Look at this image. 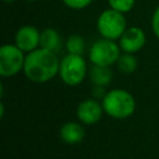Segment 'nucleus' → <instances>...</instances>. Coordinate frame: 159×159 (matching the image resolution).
<instances>
[{
    "label": "nucleus",
    "instance_id": "obj_14",
    "mask_svg": "<svg viewBox=\"0 0 159 159\" xmlns=\"http://www.w3.org/2000/svg\"><path fill=\"white\" fill-rule=\"evenodd\" d=\"M84 40L82 36L80 35H72L67 39L66 41V48L68 51V53H75V55H82L84 52Z\"/></svg>",
    "mask_w": 159,
    "mask_h": 159
},
{
    "label": "nucleus",
    "instance_id": "obj_3",
    "mask_svg": "<svg viewBox=\"0 0 159 159\" xmlns=\"http://www.w3.org/2000/svg\"><path fill=\"white\" fill-rule=\"evenodd\" d=\"M97 30L104 39H120L123 32L127 30V21L123 12H119L114 9H107L102 11L97 19Z\"/></svg>",
    "mask_w": 159,
    "mask_h": 159
},
{
    "label": "nucleus",
    "instance_id": "obj_10",
    "mask_svg": "<svg viewBox=\"0 0 159 159\" xmlns=\"http://www.w3.org/2000/svg\"><path fill=\"white\" fill-rule=\"evenodd\" d=\"M60 137L67 144H77L83 140L84 129L76 122H68L61 127Z\"/></svg>",
    "mask_w": 159,
    "mask_h": 159
},
{
    "label": "nucleus",
    "instance_id": "obj_1",
    "mask_svg": "<svg viewBox=\"0 0 159 159\" xmlns=\"http://www.w3.org/2000/svg\"><path fill=\"white\" fill-rule=\"evenodd\" d=\"M60 71V61L56 52L46 48H36L25 57L24 73L36 83H45L52 80Z\"/></svg>",
    "mask_w": 159,
    "mask_h": 159
},
{
    "label": "nucleus",
    "instance_id": "obj_18",
    "mask_svg": "<svg viewBox=\"0 0 159 159\" xmlns=\"http://www.w3.org/2000/svg\"><path fill=\"white\" fill-rule=\"evenodd\" d=\"M93 96L94 98H102L106 96V92H104V87L103 86H94L93 88Z\"/></svg>",
    "mask_w": 159,
    "mask_h": 159
},
{
    "label": "nucleus",
    "instance_id": "obj_2",
    "mask_svg": "<svg viewBox=\"0 0 159 159\" xmlns=\"http://www.w3.org/2000/svg\"><path fill=\"white\" fill-rule=\"evenodd\" d=\"M103 111L112 118L124 119L130 117L135 111L134 97L124 89H112L102 99Z\"/></svg>",
    "mask_w": 159,
    "mask_h": 159
},
{
    "label": "nucleus",
    "instance_id": "obj_13",
    "mask_svg": "<svg viewBox=\"0 0 159 159\" xmlns=\"http://www.w3.org/2000/svg\"><path fill=\"white\" fill-rule=\"evenodd\" d=\"M117 65H118V68L120 70V72L123 73H133L135 70H137V66H138V62H137V58L133 56V53H124V55H120L118 61H117Z\"/></svg>",
    "mask_w": 159,
    "mask_h": 159
},
{
    "label": "nucleus",
    "instance_id": "obj_5",
    "mask_svg": "<svg viewBox=\"0 0 159 159\" xmlns=\"http://www.w3.org/2000/svg\"><path fill=\"white\" fill-rule=\"evenodd\" d=\"M24 51L16 45H2L0 47V75L2 77H11L24 70L25 63Z\"/></svg>",
    "mask_w": 159,
    "mask_h": 159
},
{
    "label": "nucleus",
    "instance_id": "obj_11",
    "mask_svg": "<svg viewBox=\"0 0 159 159\" xmlns=\"http://www.w3.org/2000/svg\"><path fill=\"white\" fill-rule=\"evenodd\" d=\"M40 47L57 52L61 48V37L55 29H45L40 35Z\"/></svg>",
    "mask_w": 159,
    "mask_h": 159
},
{
    "label": "nucleus",
    "instance_id": "obj_9",
    "mask_svg": "<svg viewBox=\"0 0 159 159\" xmlns=\"http://www.w3.org/2000/svg\"><path fill=\"white\" fill-rule=\"evenodd\" d=\"M103 113V107L96 99H84L77 107V118L84 124L97 123Z\"/></svg>",
    "mask_w": 159,
    "mask_h": 159
},
{
    "label": "nucleus",
    "instance_id": "obj_12",
    "mask_svg": "<svg viewBox=\"0 0 159 159\" xmlns=\"http://www.w3.org/2000/svg\"><path fill=\"white\" fill-rule=\"evenodd\" d=\"M113 73L107 66H99V65H93L92 68L89 70V78L94 86H108L112 81Z\"/></svg>",
    "mask_w": 159,
    "mask_h": 159
},
{
    "label": "nucleus",
    "instance_id": "obj_17",
    "mask_svg": "<svg viewBox=\"0 0 159 159\" xmlns=\"http://www.w3.org/2000/svg\"><path fill=\"white\" fill-rule=\"evenodd\" d=\"M152 30L154 35L159 39V6L155 9L153 16H152Z\"/></svg>",
    "mask_w": 159,
    "mask_h": 159
},
{
    "label": "nucleus",
    "instance_id": "obj_6",
    "mask_svg": "<svg viewBox=\"0 0 159 159\" xmlns=\"http://www.w3.org/2000/svg\"><path fill=\"white\" fill-rule=\"evenodd\" d=\"M119 56V46L114 42V40L104 37L96 41L89 50V61L93 65L109 67L118 61Z\"/></svg>",
    "mask_w": 159,
    "mask_h": 159
},
{
    "label": "nucleus",
    "instance_id": "obj_4",
    "mask_svg": "<svg viewBox=\"0 0 159 159\" xmlns=\"http://www.w3.org/2000/svg\"><path fill=\"white\" fill-rule=\"evenodd\" d=\"M58 73L66 84L77 86L87 75V63L82 55L68 53L61 60Z\"/></svg>",
    "mask_w": 159,
    "mask_h": 159
},
{
    "label": "nucleus",
    "instance_id": "obj_8",
    "mask_svg": "<svg viewBox=\"0 0 159 159\" xmlns=\"http://www.w3.org/2000/svg\"><path fill=\"white\" fill-rule=\"evenodd\" d=\"M145 45V34L140 27L127 29L119 39V47L127 53H135Z\"/></svg>",
    "mask_w": 159,
    "mask_h": 159
},
{
    "label": "nucleus",
    "instance_id": "obj_15",
    "mask_svg": "<svg viewBox=\"0 0 159 159\" xmlns=\"http://www.w3.org/2000/svg\"><path fill=\"white\" fill-rule=\"evenodd\" d=\"M111 9H114L119 12H128L134 7L135 0H107Z\"/></svg>",
    "mask_w": 159,
    "mask_h": 159
},
{
    "label": "nucleus",
    "instance_id": "obj_19",
    "mask_svg": "<svg viewBox=\"0 0 159 159\" xmlns=\"http://www.w3.org/2000/svg\"><path fill=\"white\" fill-rule=\"evenodd\" d=\"M5 2H12V1H15V0H4Z\"/></svg>",
    "mask_w": 159,
    "mask_h": 159
},
{
    "label": "nucleus",
    "instance_id": "obj_16",
    "mask_svg": "<svg viewBox=\"0 0 159 159\" xmlns=\"http://www.w3.org/2000/svg\"><path fill=\"white\" fill-rule=\"evenodd\" d=\"M93 0H62V2L70 7V9H73V10H82V9H86L87 6L91 5Z\"/></svg>",
    "mask_w": 159,
    "mask_h": 159
},
{
    "label": "nucleus",
    "instance_id": "obj_20",
    "mask_svg": "<svg viewBox=\"0 0 159 159\" xmlns=\"http://www.w3.org/2000/svg\"><path fill=\"white\" fill-rule=\"evenodd\" d=\"M26 1H35V0H26Z\"/></svg>",
    "mask_w": 159,
    "mask_h": 159
},
{
    "label": "nucleus",
    "instance_id": "obj_7",
    "mask_svg": "<svg viewBox=\"0 0 159 159\" xmlns=\"http://www.w3.org/2000/svg\"><path fill=\"white\" fill-rule=\"evenodd\" d=\"M40 35L41 32L35 26L24 25L15 34V45L24 52H31L40 46Z\"/></svg>",
    "mask_w": 159,
    "mask_h": 159
}]
</instances>
